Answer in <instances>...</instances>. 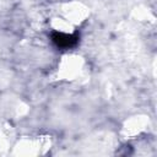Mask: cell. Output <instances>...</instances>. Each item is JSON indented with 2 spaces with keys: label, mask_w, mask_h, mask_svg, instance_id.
I'll return each instance as SVG.
<instances>
[{
  "label": "cell",
  "mask_w": 157,
  "mask_h": 157,
  "mask_svg": "<svg viewBox=\"0 0 157 157\" xmlns=\"http://www.w3.org/2000/svg\"><path fill=\"white\" fill-rule=\"evenodd\" d=\"M82 69V60L81 58L76 55H67L63 58L60 66H59V72L66 78V80H74L77 75H80Z\"/></svg>",
  "instance_id": "cell-2"
},
{
  "label": "cell",
  "mask_w": 157,
  "mask_h": 157,
  "mask_svg": "<svg viewBox=\"0 0 157 157\" xmlns=\"http://www.w3.org/2000/svg\"><path fill=\"white\" fill-rule=\"evenodd\" d=\"M60 16L64 20H66L69 23H71L72 26L80 25L88 16V9L85 7L80 2H75V1L67 2V4L63 5V10H61Z\"/></svg>",
  "instance_id": "cell-1"
},
{
  "label": "cell",
  "mask_w": 157,
  "mask_h": 157,
  "mask_svg": "<svg viewBox=\"0 0 157 157\" xmlns=\"http://www.w3.org/2000/svg\"><path fill=\"white\" fill-rule=\"evenodd\" d=\"M146 118L145 117H134L129 121H126L125 126L123 128V131L126 136H136L146 128Z\"/></svg>",
  "instance_id": "cell-3"
}]
</instances>
